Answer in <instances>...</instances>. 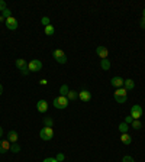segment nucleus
Listing matches in <instances>:
<instances>
[{
  "label": "nucleus",
  "mask_w": 145,
  "mask_h": 162,
  "mask_svg": "<svg viewBox=\"0 0 145 162\" xmlns=\"http://www.w3.org/2000/svg\"><path fill=\"white\" fill-rule=\"evenodd\" d=\"M10 142L8 139H3L0 140V154H6L8 151H10Z\"/></svg>",
  "instance_id": "obj_10"
},
{
  "label": "nucleus",
  "mask_w": 145,
  "mask_h": 162,
  "mask_svg": "<svg viewBox=\"0 0 145 162\" xmlns=\"http://www.w3.org/2000/svg\"><path fill=\"white\" fill-rule=\"evenodd\" d=\"M41 22H42V25H44V26H48V25H51V23H50V18H46V16H44V18H42Z\"/></svg>",
  "instance_id": "obj_27"
},
{
  "label": "nucleus",
  "mask_w": 145,
  "mask_h": 162,
  "mask_svg": "<svg viewBox=\"0 0 145 162\" xmlns=\"http://www.w3.org/2000/svg\"><path fill=\"white\" fill-rule=\"evenodd\" d=\"M131 126H132L135 130H139V129L142 128V123H141V120H134L132 123H131Z\"/></svg>",
  "instance_id": "obj_22"
},
{
  "label": "nucleus",
  "mask_w": 145,
  "mask_h": 162,
  "mask_svg": "<svg viewBox=\"0 0 145 162\" xmlns=\"http://www.w3.org/2000/svg\"><path fill=\"white\" fill-rule=\"evenodd\" d=\"M123 83H125V80L121 78V77H113V78L110 80V84L113 87H116V88H122Z\"/></svg>",
  "instance_id": "obj_11"
},
{
  "label": "nucleus",
  "mask_w": 145,
  "mask_h": 162,
  "mask_svg": "<svg viewBox=\"0 0 145 162\" xmlns=\"http://www.w3.org/2000/svg\"><path fill=\"white\" fill-rule=\"evenodd\" d=\"M68 91H70V88H68V86H67V84H62V86L60 87V93H61L62 97H67Z\"/></svg>",
  "instance_id": "obj_19"
},
{
  "label": "nucleus",
  "mask_w": 145,
  "mask_h": 162,
  "mask_svg": "<svg viewBox=\"0 0 145 162\" xmlns=\"http://www.w3.org/2000/svg\"><path fill=\"white\" fill-rule=\"evenodd\" d=\"M20 72H22L23 76H28V74H29L31 71H29V68H28V65H25L23 68H20Z\"/></svg>",
  "instance_id": "obj_28"
},
{
  "label": "nucleus",
  "mask_w": 145,
  "mask_h": 162,
  "mask_svg": "<svg viewBox=\"0 0 145 162\" xmlns=\"http://www.w3.org/2000/svg\"><path fill=\"white\" fill-rule=\"evenodd\" d=\"M3 94V84H0V96Z\"/></svg>",
  "instance_id": "obj_35"
},
{
  "label": "nucleus",
  "mask_w": 145,
  "mask_h": 162,
  "mask_svg": "<svg viewBox=\"0 0 145 162\" xmlns=\"http://www.w3.org/2000/svg\"><path fill=\"white\" fill-rule=\"evenodd\" d=\"M25 65H26V61L25 60H22V58H18V60H16V67L19 68V70L20 68H23Z\"/></svg>",
  "instance_id": "obj_23"
},
{
  "label": "nucleus",
  "mask_w": 145,
  "mask_h": 162,
  "mask_svg": "<svg viewBox=\"0 0 145 162\" xmlns=\"http://www.w3.org/2000/svg\"><path fill=\"white\" fill-rule=\"evenodd\" d=\"M78 98H80L81 102L87 103V102H90V100H92V93H90L89 90H81L80 93H78Z\"/></svg>",
  "instance_id": "obj_7"
},
{
  "label": "nucleus",
  "mask_w": 145,
  "mask_h": 162,
  "mask_svg": "<svg viewBox=\"0 0 145 162\" xmlns=\"http://www.w3.org/2000/svg\"><path fill=\"white\" fill-rule=\"evenodd\" d=\"M0 138H3V128L0 126Z\"/></svg>",
  "instance_id": "obj_36"
},
{
  "label": "nucleus",
  "mask_w": 145,
  "mask_h": 162,
  "mask_svg": "<svg viewBox=\"0 0 145 162\" xmlns=\"http://www.w3.org/2000/svg\"><path fill=\"white\" fill-rule=\"evenodd\" d=\"M18 133L15 132V130H9V133H8V140L10 143H18Z\"/></svg>",
  "instance_id": "obj_13"
},
{
  "label": "nucleus",
  "mask_w": 145,
  "mask_h": 162,
  "mask_svg": "<svg viewBox=\"0 0 145 162\" xmlns=\"http://www.w3.org/2000/svg\"><path fill=\"white\" fill-rule=\"evenodd\" d=\"M10 151L13 152V154H19V152H20V146H19V145H18V143H12Z\"/></svg>",
  "instance_id": "obj_24"
},
{
  "label": "nucleus",
  "mask_w": 145,
  "mask_h": 162,
  "mask_svg": "<svg viewBox=\"0 0 145 162\" xmlns=\"http://www.w3.org/2000/svg\"><path fill=\"white\" fill-rule=\"evenodd\" d=\"M42 162H58V161H57V159H55V158H51V156H50V158H45V159H44V161H42Z\"/></svg>",
  "instance_id": "obj_32"
},
{
  "label": "nucleus",
  "mask_w": 145,
  "mask_h": 162,
  "mask_svg": "<svg viewBox=\"0 0 145 162\" xmlns=\"http://www.w3.org/2000/svg\"><path fill=\"white\" fill-rule=\"evenodd\" d=\"M100 67H102V70L107 71V70L110 68V61H109V58H105V60L100 61Z\"/></svg>",
  "instance_id": "obj_16"
},
{
  "label": "nucleus",
  "mask_w": 145,
  "mask_h": 162,
  "mask_svg": "<svg viewBox=\"0 0 145 162\" xmlns=\"http://www.w3.org/2000/svg\"><path fill=\"white\" fill-rule=\"evenodd\" d=\"M39 84H41V86H46V84H48V81H46L45 78H42L41 81H39Z\"/></svg>",
  "instance_id": "obj_34"
},
{
  "label": "nucleus",
  "mask_w": 145,
  "mask_h": 162,
  "mask_svg": "<svg viewBox=\"0 0 145 162\" xmlns=\"http://www.w3.org/2000/svg\"><path fill=\"white\" fill-rule=\"evenodd\" d=\"M44 123H45L46 128H52V124H54V120L51 119V117H45L44 119Z\"/></svg>",
  "instance_id": "obj_25"
},
{
  "label": "nucleus",
  "mask_w": 145,
  "mask_h": 162,
  "mask_svg": "<svg viewBox=\"0 0 145 162\" xmlns=\"http://www.w3.org/2000/svg\"><path fill=\"white\" fill-rule=\"evenodd\" d=\"M113 97H115V102L119 103V104H123V103L128 100V91L125 88H116V91L113 93Z\"/></svg>",
  "instance_id": "obj_1"
},
{
  "label": "nucleus",
  "mask_w": 145,
  "mask_h": 162,
  "mask_svg": "<svg viewBox=\"0 0 145 162\" xmlns=\"http://www.w3.org/2000/svg\"><path fill=\"white\" fill-rule=\"evenodd\" d=\"M6 22V26H8V29H10V30H15V29H18V26H19V23H18V20L12 16V18H9V19H6L4 20Z\"/></svg>",
  "instance_id": "obj_8"
},
{
  "label": "nucleus",
  "mask_w": 145,
  "mask_h": 162,
  "mask_svg": "<svg viewBox=\"0 0 145 162\" xmlns=\"http://www.w3.org/2000/svg\"><path fill=\"white\" fill-rule=\"evenodd\" d=\"M132 122H134V119H132V117H131V116H126V117H125V123L131 124V123H132Z\"/></svg>",
  "instance_id": "obj_31"
},
{
  "label": "nucleus",
  "mask_w": 145,
  "mask_h": 162,
  "mask_svg": "<svg viewBox=\"0 0 145 162\" xmlns=\"http://www.w3.org/2000/svg\"><path fill=\"white\" fill-rule=\"evenodd\" d=\"M121 142H122L123 145H131L132 138H131L129 133H121Z\"/></svg>",
  "instance_id": "obj_14"
},
{
  "label": "nucleus",
  "mask_w": 145,
  "mask_h": 162,
  "mask_svg": "<svg viewBox=\"0 0 145 162\" xmlns=\"http://www.w3.org/2000/svg\"><path fill=\"white\" fill-rule=\"evenodd\" d=\"M52 57H54V60L57 61L58 64H65V62H67V55L64 54L62 49H54Z\"/></svg>",
  "instance_id": "obj_3"
},
{
  "label": "nucleus",
  "mask_w": 145,
  "mask_h": 162,
  "mask_svg": "<svg viewBox=\"0 0 145 162\" xmlns=\"http://www.w3.org/2000/svg\"><path fill=\"white\" fill-rule=\"evenodd\" d=\"M139 26H141L142 29H145V18H142V19H141V23H139Z\"/></svg>",
  "instance_id": "obj_33"
},
{
  "label": "nucleus",
  "mask_w": 145,
  "mask_h": 162,
  "mask_svg": "<svg viewBox=\"0 0 145 162\" xmlns=\"http://www.w3.org/2000/svg\"><path fill=\"white\" fill-rule=\"evenodd\" d=\"M96 54H97L102 60H105V58L109 57V51H107L106 46H97V48H96Z\"/></svg>",
  "instance_id": "obj_9"
},
{
  "label": "nucleus",
  "mask_w": 145,
  "mask_h": 162,
  "mask_svg": "<svg viewBox=\"0 0 145 162\" xmlns=\"http://www.w3.org/2000/svg\"><path fill=\"white\" fill-rule=\"evenodd\" d=\"M142 116V107L139 104H134L131 109V117L134 120H139V117Z\"/></svg>",
  "instance_id": "obj_6"
},
{
  "label": "nucleus",
  "mask_w": 145,
  "mask_h": 162,
  "mask_svg": "<svg viewBox=\"0 0 145 162\" xmlns=\"http://www.w3.org/2000/svg\"><path fill=\"white\" fill-rule=\"evenodd\" d=\"M2 12H3V13H2V18H3L4 20L9 19V18H12V10H10V9L6 8L4 10H2Z\"/></svg>",
  "instance_id": "obj_21"
},
{
  "label": "nucleus",
  "mask_w": 145,
  "mask_h": 162,
  "mask_svg": "<svg viewBox=\"0 0 145 162\" xmlns=\"http://www.w3.org/2000/svg\"><path fill=\"white\" fill-rule=\"evenodd\" d=\"M3 20H4V19H3V18H2V15H0V22H3Z\"/></svg>",
  "instance_id": "obj_38"
},
{
  "label": "nucleus",
  "mask_w": 145,
  "mask_h": 162,
  "mask_svg": "<svg viewBox=\"0 0 145 162\" xmlns=\"http://www.w3.org/2000/svg\"><path fill=\"white\" fill-rule=\"evenodd\" d=\"M55 159H57L58 162H64V159H65V155L60 152V154H57V156H55Z\"/></svg>",
  "instance_id": "obj_26"
},
{
  "label": "nucleus",
  "mask_w": 145,
  "mask_h": 162,
  "mask_svg": "<svg viewBox=\"0 0 145 162\" xmlns=\"http://www.w3.org/2000/svg\"><path fill=\"white\" fill-rule=\"evenodd\" d=\"M4 9H6V2H4V0H0V12L4 10Z\"/></svg>",
  "instance_id": "obj_30"
},
{
  "label": "nucleus",
  "mask_w": 145,
  "mask_h": 162,
  "mask_svg": "<svg viewBox=\"0 0 145 162\" xmlns=\"http://www.w3.org/2000/svg\"><path fill=\"white\" fill-rule=\"evenodd\" d=\"M123 88H125L126 91H129V90H134L135 88V83H134V80H125V83H123Z\"/></svg>",
  "instance_id": "obj_15"
},
{
  "label": "nucleus",
  "mask_w": 145,
  "mask_h": 162,
  "mask_svg": "<svg viewBox=\"0 0 145 162\" xmlns=\"http://www.w3.org/2000/svg\"><path fill=\"white\" fill-rule=\"evenodd\" d=\"M128 130H129V124L125 123V122L119 123V132L121 133H128Z\"/></svg>",
  "instance_id": "obj_18"
},
{
  "label": "nucleus",
  "mask_w": 145,
  "mask_h": 162,
  "mask_svg": "<svg viewBox=\"0 0 145 162\" xmlns=\"http://www.w3.org/2000/svg\"><path fill=\"white\" fill-rule=\"evenodd\" d=\"M39 138H41L42 140H51L54 138V130L52 128H42L41 132H39Z\"/></svg>",
  "instance_id": "obj_4"
},
{
  "label": "nucleus",
  "mask_w": 145,
  "mask_h": 162,
  "mask_svg": "<svg viewBox=\"0 0 145 162\" xmlns=\"http://www.w3.org/2000/svg\"><path fill=\"white\" fill-rule=\"evenodd\" d=\"M36 110H38L39 113H46V110H48V103L45 100H39L38 104H36Z\"/></svg>",
  "instance_id": "obj_12"
},
{
  "label": "nucleus",
  "mask_w": 145,
  "mask_h": 162,
  "mask_svg": "<svg viewBox=\"0 0 145 162\" xmlns=\"http://www.w3.org/2000/svg\"><path fill=\"white\" fill-rule=\"evenodd\" d=\"M28 68H29V71L31 72H38V71L42 70V62L39 60H32V61H29Z\"/></svg>",
  "instance_id": "obj_5"
},
{
  "label": "nucleus",
  "mask_w": 145,
  "mask_h": 162,
  "mask_svg": "<svg viewBox=\"0 0 145 162\" xmlns=\"http://www.w3.org/2000/svg\"><path fill=\"white\" fill-rule=\"evenodd\" d=\"M122 162H135V161H134V158H132V156L126 155V156H123V158H122Z\"/></svg>",
  "instance_id": "obj_29"
},
{
  "label": "nucleus",
  "mask_w": 145,
  "mask_h": 162,
  "mask_svg": "<svg viewBox=\"0 0 145 162\" xmlns=\"http://www.w3.org/2000/svg\"><path fill=\"white\" fill-rule=\"evenodd\" d=\"M142 18H145V9L142 10Z\"/></svg>",
  "instance_id": "obj_37"
},
{
  "label": "nucleus",
  "mask_w": 145,
  "mask_h": 162,
  "mask_svg": "<svg viewBox=\"0 0 145 162\" xmlns=\"http://www.w3.org/2000/svg\"><path fill=\"white\" fill-rule=\"evenodd\" d=\"M68 103H70V102H68V98H67V97H62V96H60V97H55V98H54L52 104H54V107H55V109L62 110V109H67Z\"/></svg>",
  "instance_id": "obj_2"
},
{
  "label": "nucleus",
  "mask_w": 145,
  "mask_h": 162,
  "mask_svg": "<svg viewBox=\"0 0 145 162\" xmlns=\"http://www.w3.org/2000/svg\"><path fill=\"white\" fill-rule=\"evenodd\" d=\"M54 34H55V28H54L52 25H48V26H45V35H48V36H52Z\"/></svg>",
  "instance_id": "obj_20"
},
{
  "label": "nucleus",
  "mask_w": 145,
  "mask_h": 162,
  "mask_svg": "<svg viewBox=\"0 0 145 162\" xmlns=\"http://www.w3.org/2000/svg\"><path fill=\"white\" fill-rule=\"evenodd\" d=\"M67 98H68V102H72V100H77L78 98V93L74 90H70L68 94H67Z\"/></svg>",
  "instance_id": "obj_17"
}]
</instances>
